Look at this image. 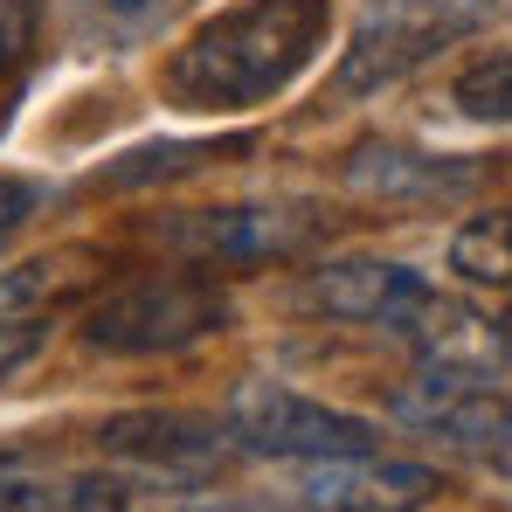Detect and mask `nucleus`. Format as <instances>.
<instances>
[{
  "label": "nucleus",
  "mask_w": 512,
  "mask_h": 512,
  "mask_svg": "<svg viewBox=\"0 0 512 512\" xmlns=\"http://www.w3.org/2000/svg\"><path fill=\"white\" fill-rule=\"evenodd\" d=\"M450 104H457L464 118H478V125H512V49L478 56L471 70H457Z\"/></svg>",
  "instance_id": "nucleus-16"
},
{
  "label": "nucleus",
  "mask_w": 512,
  "mask_h": 512,
  "mask_svg": "<svg viewBox=\"0 0 512 512\" xmlns=\"http://www.w3.org/2000/svg\"><path fill=\"white\" fill-rule=\"evenodd\" d=\"M222 423L236 450L250 457H291V464H326V457H367L381 450V429L367 416H346L333 402L284 388V381H236L222 402Z\"/></svg>",
  "instance_id": "nucleus-5"
},
{
  "label": "nucleus",
  "mask_w": 512,
  "mask_h": 512,
  "mask_svg": "<svg viewBox=\"0 0 512 512\" xmlns=\"http://www.w3.org/2000/svg\"><path fill=\"white\" fill-rule=\"evenodd\" d=\"M346 180L374 201H443V194H464L478 167L464 160H436V153H409V146H360L346 160Z\"/></svg>",
  "instance_id": "nucleus-10"
},
{
  "label": "nucleus",
  "mask_w": 512,
  "mask_h": 512,
  "mask_svg": "<svg viewBox=\"0 0 512 512\" xmlns=\"http://www.w3.org/2000/svg\"><path fill=\"white\" fill-rule=\"evenodd\" d=\"M35 208H42V180H28V173H0V250L35 222Z\"/></svg>",
  "instance_id": "nucleus-17"
},
{
  "label": "nucleus",
  "mask_w": 512,
  "mask_h": 512,
  "mask_svg": "<svg viewBox=\"0 0 512 512\" xmlns=\"http://www.w3.org/2000/svg\"><path fill=\"white\" fill-rule=\"evenodd\" d=\"M49 346V326H28V319H7L0 326V381H14L35 353Z\"/></svg>",
  "instance_id": "nucleus-18"
},
{
  "label": "nucleus",
  "mask_w": 512,
  "mask_h": 512,
  "mask_svg": "<svg viewBox=\"0 0 512 512\" xmlns=\"http://www.w3.org/2000/svg\"><path fill=\"white\" fill-rule=\"evenodd\" d=\"M395 416L423 436L464 443V450H506L512 443V395L464 353H436L416 367V381H402Z\"/></svg>",
  "instance_id": "nucleus-7"
},
{
  "label": "nucleus",
  "mask_w": 512,
  "mask_h": 512,
  "mask_svg": "<svg viewBox=\"0 0 512 512\" xmlns=\"http://www.w3.org/2000/svg\"><path fill=\"white\" fill-rule=\"evenodd\" d=\"M194 0H70V28L84 49H139L167 35Z\"/></svg>",
  "instance_id": "nucleus-11"
},
{
  "label": "nucleus",
  "mask_w": 512,
  "mask_h": 512,
  "mask_svg": "<svg viewBox=\"0 0 512 512\" xmlns=\"http://www.w3.org/2000/svg\"><path fill=\"white\" fill-rule=\"evenodd\" d=\"M229 291L208 270H146L125 277L118 291L84 305V346L111 353V360H153V353H180V346L208 340L229 326Z\"/></svg>",
  "instance_id": "nucleus-2"
},
{
  "label": "nucleus",
  "mask_w": 512,
  "mask_h": 512,
  "mask_svg": "<svg viewBox=\"0 0 512 512\" xmlns=\"http://www.w3.org/2000/svg\"><path fill=\"white\" fill-rule=\"evenodd\" d=\"M222 153H250V139H180V146H139L125 153L118 167L97 173V187H146V180H180V173H201Z\"/></svg>",
  "instance_id": "nucleus-15"
},
{
  "label": "nucleus",
  "mask_w": 512,
  "mask_h": 512,
  "mask_svg": "<svg viewBox=\"0 0 512 512\" xmlns=\"http://www.w3.org/2000/svg\"><path fill=\"white\" fill-rule=\"evenodd\" d=\"M97 250H49V256H28L21 270H7L0 277V312H49V305H63V298H77L84 284H97Z\"/></svg>",
  "instance_id": "nucleus-13"
},
{
  "label": "nucleus",
  "mask_w": 512,
  "mask_h": 512,
  "mask_svg": "<svg viewBox=\"0 0 512 512\" xmlns=\"http://www.w3.org/2000/svg\"><path fill=\"white\" fill-rule=\"evenodd\" d=\"M333 42V0H236L208 14L160 70V97L194 118L256 111L298 84Z\"/></svg>",
  "instance_id": "nucleus-1"
},
{
  "label": "nucleus",
  "mask_w": 512,
  "mask_h": 512,
  "mask_svg": "<svg viewBox=\"0 0 512 512\" xmlns=\"http://www.w3.org/2000/svg\"><path fill=\"white\" fill-rule=\"evenodd\" d=\"M298 499L312 512H423L443 499V478L429 464L409 457H326V464H305V485Z\"/></svg>",
  "instance_id": "nucleus-9"
},
{
  "label": "nucleus",
  "mask_w": 512,
  "mask_h": 512,
  "mask_svg": "<svg viewBox=\"0 0 512 512\" xmlns=\"http://www.w3.org/2000/svg\"><path fill=\"white\" fill-rule=\"evenodd\" d=\"M0 512H132V485L111 471L77 478H0Z\"/></svg>",
  "instance_id": "nucleus-12"
},
{
  "label": "nucleus",
  "mask_w": 512,
  "mask_h": 512,
  "mask_svg": "<svg viewBox=\"0 0 512 512\" xmlns=\"http://www.w3.org/2000/svg\"><path fill=\"white\" fill-rule=\"evenodd\" d=\"M97 450L118 471H132V478L208 485L229 464L236 436H229V423L215 429V423H201V416H180V409H139V416H111V423L97 429Z\"/></svg>",
  "instance_id": "nucleus-8"
},
{
  "label": "nucleus",
  "mask_w": 512,
  "mask_h": 512,
  "mask_svg": "<svg viewBox=\"0 0 512 512\" xmlns=\"http://www.w3.org/2000/svg\"><path fill=\"white\" fill-rule=\"evenodd\" d=\"M450 270H457L464 284H492V291H512V208L471 215V222L450 236Z\"/></svg>",
  "instance_id": "nucleus-14"
},
{
  "label": "nucleus",
  "mask_w": 512,
  "mask_h": 512,
  "mask_svg": "<svg viewBox=\"0 0 512 512\" xmlns=\"http://www.w3.org/2000/svg\"><path fill=\"white\" fill-rule=\"evenodd\" d=\"M499 346H506V353H512V312H506V319H499Z\"/></svg>",
  "instance_id": "nucleus-19"
},
{
  "label": "nucleus",
  "mask_w": 512,
  "mask_h": 512,
  "mask_svg": "<svg viewBox=\"0 0 512 512\" xmlns=\"http://www.w3.org/2000/svg\"><path fill=\"white\" fill-rule=\"evenodd\" d=\"M160 250H173L194 270H250V263H284V256L312 250L319 243V215L305 208H187L167 215L160 229Z\"/></svg>",
  "instance_id": "nucleus-6"
},
{
  "label": "nucleus",
  "mask_w": 512,
  "mask_h": 512,
  "mask_svg": "<svg viewBox=\"0 0 512 512\" xmlns=\"http://www.w3.org/2000/svg\"><path fill=\"white\" fill-rule=\"evenodd\" d=\"M305 305L326 312V319H346V326H381V333L416 340V346H429V353H450L457 333L471 326L416 263H388V256L319 263V270L305 277Z\"/></svg>",
  "instance_id": "nucleus-4"
},
{
  "label": "nucleus",
  "mask_w": 512,
  "mask_h": 512,
  "mask_svg": "<svg viewBox=\"0 0 512 512\" xmlns=\"http://www.w3.org/2000/svg\"><path fill=\"white\" fill-rule=\"evenodd\" d=\"M492 14H506V0H367L333 63V97L395 90L443 49L471 42Z\"/></svg>",
  "instance_id": "nucleus-3"
}]
</instances>
